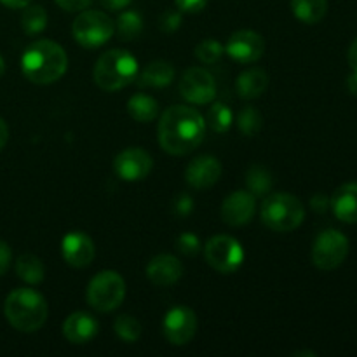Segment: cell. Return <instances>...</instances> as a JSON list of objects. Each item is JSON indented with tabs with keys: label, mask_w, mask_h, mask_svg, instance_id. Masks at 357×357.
<instances>
[{
	"label": "cell",
	"mask_w": 357,
	"mask_h": 357,
	"mask_svg": "<svg viewBox=\"0 0 357 357\" xmlns=\"http://www.w3.org/2000/svg\"><path fill=\"white\" fill-rule=\"evenodd\" d=\"M206 121L195 108L174 105L159 121V145L171 155H185L197 149L204 139Z\"/></svg>",
	"instance_id": "obj_1"
},
{
	"label": "cell",
	"mask_w": 357,
	"mask_h": 357,
	"mask_svg": "<svg viewBox=\"0 0 357 357\" xmlns=\"http://www.w3.org/2000/svg\"><path fill=\"white\" fill-rule=\"evenodd\" d=\"M68 68V56L56 42L42 38L24 49L21 56V70L30 82L47 86L65 75Z\"/></svg>",
	"instance_id": "obj_2"
},
{
	"label": "cell",
	"mask_w": 357,
	"mask_h": 357,
	"mask_svg": "<svg viewBox=\"0 0 357 357\" xmlns=\"http://www.w3.org/2000/svg\"><path fill=\"white\" fill-rule=\"evenodd\" d=\"M3 314L14 330L33 333L47 321L49 307L38 291L31 288H17L6 298Z\"/></svg>",
	"instance_id": "obj_3"
},
{
	"label": "cell",
	"mask_w": 357,
	"mask_h": 357,
	"mask_svg": "<svg viewBox=\"0 0 357 357\" xmlns=\"http://www.w3.org/2000/svg\"><path fill=\"white\" fill-rule=\"evenodd\" d=\"M138 75V61L124 49H110L103 52L93 70L94 82L107 93H115L135 82Z\"/></svg>",
	"instance_id": "obj_4"
},
{
	"label": "cell",
	"mask_w": 357,
	"mask_h": 357,
	"mask_svg": "<svg viewBox=\"0 0 357 357\" xmlns=\"http://www.w3.org/2000/svg\"><path fill=\"white\" fill-rule=\"evenodd\" d=\"M305 220V208L298 197L286 192L268 195L261 204V222L275 232H291Z\"/></svg>",
	"instance_id": "obj_5"
},
{
	"label": "cell",
	"mask_w": 357,
	"mask_h": 357,
	"mask_svg": "<svg viewBox=\"0 0 357 357\" xmlns=\"http://www.w3.org/2000/svg\"><path fill=\"white\" fill-rule=\"evenodd\" d=\"M126 296V281L115 271H103L87 286V303L98 312L115 310Z\"/></svg>",
	"instance_id": "obj_6"
},
{
	"label": "cell",
	"mask_w": 357,
	"mask_h": 357,
	"mask_svg": "<svg viewBox=\"0 0 357 357\" xmlns=\"http://www.w3.org/2000/svg\"><path fill=\"white\" fill-rule=\"evenodd\" d=\"M72 33L77 44L94 49L110 40L115 33V23L101 10H82L73 21Z\"/></svg>",
	"instance_id": "obj_7"
},
{
	"label": "cell",
	"mask_w": 357,
	"mask_h": 357,
	"mask_svg": "<svg viewBox=\"0 0 357 357\" xmlns=\"http://www.w3.org/2000/svg\"><path fill=\"white\" fill-rule=\"evenodd\" d=\"M204 258L209 267L220 274H232L243 265L244 250L234 237L215 236L206 243Z\"/></svg>",
	"instance_id": "obj_8"
},
{
	"label": "cell",
	"mask_w": 357,
	"mask_h": 357,
	"mask_svg": "<svg viewBox=\"0 0 357 357\" xmlns=\"http://www.w3.org/2000/svg\"><path fill=\"white\" fill-rule=\"evenodd\" d=\"M349 255V239L335 229H328L316 237L312 246V261L321 271L340 267Z\"/></svg>",
	"instance_id": "obj_9"
},
{
	"label": "cell",
	"mask_w": 357,
	"mask_h": 357,
	"mask_svg": "<svg viewBox=\"0 0 357 357\" xmlns=\"http://www.w3.org/2000/svg\"><path fill=\"white\" fill-rule=\"evenodd\" d=\"M180 93L188 103L206 105L215 100L216 82L206 68L192 66L180 79Z\"/></svg>",
	"instance_id": "obj_10"
},
{
	"label": "cell",
	"mask_w": 357,
	"mask_h": 357,
	"mask_svg": "<svg viewBox=\"0 0 357 357\" xmlns=\"http://www.w3.org/2000/svg\"><path fill=\"white\" fill-rule=\"evenodd\" d=\"M162 331L173 345H187L197 331V317L188 307H173L162 321Z\"/></svg>",
	"instance_id": "obj_11"
},
{
	"label": "cell",
	"mask_w": 357,
	"mask_h": 357,
	"mask_svg": "<svg viewBox=\"0 0 357 357\" xmlns=\"http://www.w3.org/2000/svg\"><path fill=\"white\" fill-rule=\"evenodd\" d=\"M265 40L253 30H239L230 35L225 45V52L237 63H255L264 56Z\"/></svg>",
	"instance_id": "obj_12"
},
{
	"label": "cell",
	"mask_w": 357,
	"mask_h": 357,
	"mask_svg": "<svg viewBox=\"0 0 357 357\" xmlns=\"http://www.w3.org/2000/svg\"><path fill=\"white\" fill-rule=\"evenodd\" d=\"M153 160L146 150L131 146L124 152L119 153L114 160V169L119 178L126 181H139L145 180L152 171Z\"/></svg>",
	"instance_id": "obj_13"
},
{
	"label": "cell",
	"mask_w": 357,
	"mask_h": 357,
	"mask_svg": "<svg viewBox=\"0 0 357 357\" xmlns=\"http://www.w3.org/2000/svg\"><path fill=\"white\" fill-rule=\"evenodd\" d=\"M257 211L255 195L248 190H237L230 194L222 204V218L230 227H243L253 220Z\"/></svg>",
	"instance_id": "obj_14"
},
{
	"label": "cell",
	"mask_w": 357,
	"mask_h": 357,
	"mask_svg": "<svg viewBox=\"0 0 357 357\" xmlns=\"http://www.w3.org/2000/svg\"><path fill=\"white\" fill-rule=\"evenodd\" d=\"M61 255L68 265L75 268H84L91 265L96 255L93 239L84 232H70L61 241Z\"/></svg>",
	"instance_id": "obj_15"
},
{
	"label": "cell",
	"mask_w": 357,
	"mask_h": 357,
	"mask_svg": "<svg viewBox=\"0 0 357 357\" xmlns=\"http://www.w3.org/2000/svg\"><path fill=\"white\" fill-rule=\"evenodd\" d=\"M222 176V164L211 155H201L192 160L185 171V180L195 190L211 188Z\"/></svg>",
	"instance_id": "obj_16"
},
{
	"label": "cell",
	"mask_w": 357,
	"mask_h": 357,
	"mask_svg": "<svg viewBox=\"0 0 357 357\" xmlns=\"http://www.w3.org/2000/svg\"><path fill=\"white\" fill-rule=\"evenodd\" d=\"M183 275V264L173 255H157L146 265V278L155 286H173Z\"/></svg>",
	"instance_id": "obj_17"
},
{
	"label": "cell",
	"mask_w": 357,
	"mask_h": 357,
	"mask_svg": "<svg viewBox=\"0 0 357 357\" xmlns=\"http://www.w3.org/2000/svg\"><path fill=\"white\" fill-rule=\"evenodd\" d=\"M98 321L89 312H73L63 323V335L70 344L82 345L98 335Z\"/></svg>",
	"instance_id": "obj_18"
},
{
	"label": "cell",
	"mask_w": 357,
	"mask_h": 357,
	"mask_svg": "<svg viewBox=\"0 0 357 357\" xmlns=\"http://www.w3.org/2000/svg\"><path fill=\"white\" fill-rule=\"evenodd\" d=\"M330 204L340 222L357 223V181H351L337 188Z\"/></svg>",
	"instance_id": "obj_19"
},
{
	"label": "cell",
	"mask_w": 357,
	"mask_h": 357,
	"mask_svg": "<svg viewBox=\"0 0 357 357\" xmlns=\"http://www.w3.org/2000/svg\"><path fill=\"white\" fill-rule=\"evenodd\" d=\"M237 94L243 100H255L260 98L268 87V75L261 68H248L237 77Z\"/></svg>",
	"instance_id": "obj_20"
},
{
	"label": "cell",
	"mask_w": 357,
	"mask_h": 357,
	"mask_svg": "<svg viewBox=\"0 0 357 357\" xmlns=\"http://www.w3.org/2000/svg\"><path fill=\"white\" fill-rule=\"evenodd\" d=\"M174 79V66L169 61L157 59L146 65L139 75H136V82L139 87H164L169 86Z\"/></svg>",
	"instance_id": "obj_21"
},
{
	"label": "cell",
	"mask_w": 357,
	"mask_h": 357,
	"mask_svg": "<svg viewBox=\"0 0 357 357\" xmlns=\"http://www.w3.org/2000/svg\"><path fill=\"white\" fill-rule=\"evenodd\" d=\"M291 10L302 23L316 24L326 16L328 0H291Z\"/></svg>",
	"instance_id": "obj_22"
},
{
	"label": "cell",
	"mask_w": 357,
	"mask_h": 357,
	"mask_svg": "<svg viewBox=\"0 0 357 357\" xmlns=\"http://www.w3.org/2000/svg\"><path fill=\"white\" fill-rule=\"evenodd\" d=\"M16 274L26 284H40L44 281L45 267L42 260L35 255H21L16 260Z\"/></svg>",
	"instance_id": "obj_23"
},
{
	"label": "cell",
	"mask_w": 357,
	"mask_h": 357,
	"mask_svg": "<svg viewBox=\"0 0 357 357\" xmlns=\"http://www.w3.org/2000/svg\"><path fill=\"white\" fill-rule=\"evenodd\" d=\"M128 112L136 122H152L159 115V103L149 94H135L128 101Z\"/></svg>",
	"instance_id": "obj_24"
},
{
	"label": "cell",
	"mask_w": 357,
	"mask_h": 357,
	"mask_svg": "<svg viewBox=\"0 0 357 357\" xmlns=\"http://www.w3.org/2000/svg\"><path fill=\"white\" fill-rule=\"evenodd\" d=\"M115 31L122 40H135L143 31V20L135 10H126L115 23Z\"/></svg>",
	"instance_id": "obj_25"
},
{
	"label": "cell",
	"mask_w": 357,
	"mask_h": 357,
	"mask_svg": "<svg viewBox=\"0 0 357 357\" xmlns=\"http://www.w3.org/2000/svg\"><path fill=\"white\" fill-rule=\"evenodd\" d=\"M21 26L28 35H37L47 26V13L42 6H26L21 14Z\"/></svg>",
	"instance_id": "obj_26"
},
{
	"label": "cell",
	"mask_w": 357,
	"mask_h": 357,
	"mask_svg": "<svg viewBox=\"0 0 357 357\" xmlns=\"http://www.w3.org/2000/svg\"><path fill=\"white\" fill-rule=\"evenodd\" d=\"M246 185L253 195H265L272 188V174L264 166H253L246 173Z\"/></svg>",
	"instance_id": "obj_27"
},
{
	"label": "cell",
	"mask_w": 357,
	"mask_h": 357,
	"mask_svg": "<svg viewBox=\"0 0 357 357\" xmlns=\"http://www.w3.org/2000/svg\"><path fill=\"white\" fill-rule=\"evenodd\" d=\"M114 330L119 338H122L124 342H129V344H132V342H136L142 337V324H139L138 319L129 316V314H122V316H119L115 319Z\"/></svg>",
	"instance_id": "obj_28"
},
{
	"label": "cell",
	"mask_w": 357,
	"mask_h": 357,
	"mask_svg": "<svg viewBox=\"0 0 357 357\" xmlns=\"http://www.w3.org/2000/svg\"><path fill=\"white\" fill-rule=\"evenodd\" d=\"M209 128L215 132H227L232 126V112L227 105L215 103L208 112V119H206Z\"/></svg>",
	"instance_id": "obj_29"
},
{
	"label": "cell",
	"mask_w": 357,
	"mask_h": 357,
	"mask_svg": "<svg viewBox=\"0 0 357 357\" xmlns=\"http://www.w3.org/2000/svg\"><path fill=\"white\" fill-rule=\"evenodd\" d=\"M237 126L244 136H255L264 128V117L257 108L246 107L237 115Z\"/></svg>",
	"instance_id": "obj_30"
},
{
	"label": "cell",
	"mask_w": 357,
	"mask_h": 357,
	"mask_svg": "<svg viewBox=\"0 0 357 357\" xmlns=\"http://www.w3.org/2000/svg\"><path fill=\"white\" fill-rule=\"evenodd\" d=\"M223 52H225L223 51V45L218 40H215V38H206V40H202L195 47V56L204 65H215L222 58Z\"/></svg>",
	"instance_id": "obj_31"
},
{
	"label": "cell",
	"mask_w": 357,
	"mask_h": 357,
	"mask_svg": "<svg viewBox=\"0 0 357 357\" xmlns=\"http://www.w3.org/2000/svg\"><path fill=\"white\" fill-rule=\"evenodd\" d=\"M176 248L181 253L187 255V257H195L201 251V241H199V237L195 234L185 232L178 237Z\"/></svg>",
	"instance_id": "obj_32"
},
{
	"label": "cell",
	"mask_w": 357,
	"mask_h": 357,
	"mask_svg": "<svg viewBox=\"0 0 357 357\" xmlns=\"http://www.w3.org/2000/svg\"><path fill=\"white\" fill-rule=\"evenodd\" d=\"M181 24V14L169 10V13H164L160 17V30L167 31V33H173L180 28Z\"/></svg>",
	"instance_id": "obj_33"
},
{
	"label": "cell",
	"mask_w": 357,
	"mask_h": 357,
	"mask_svg": "<svg viewBox=\"0 0 357 357\" xmlns=\"http://www.w3.org/2000/svg\"><path fill=\"white\" fill-rule=\"evenodd\" d=\"M349 65L352 68V75L349 77V86H351L352 93H357V38L349 47Z\"/></svg>",
	"instance_id": "obj_34"
},
{
	"label": "cell",
	"mask_w": 357,
	"mask_h": 357,
	"mask_svg": "<svg viewBox=\"0 0 357 357\" xmlns=\"http://www.w3.org/2000/svg\"><path fill=\"white\" fill-rule=\"evenodd\" d=\"M181 13H201L208 0H174Z\"/></svg>",
	"instance_id": "obj_35"
},
{
	"label": "cell",
	"mask_w": 357,
	"mask_h": 357,
	"mask_svg": "<svg viewBox=\"0 0 357 357\" xmlns=\"http://www.w3.org/2000/svg\"><path fill=\"white\" fill-rule=\"evenodd\" d=\"M93 0H56L61 9L68 10V13H75V10H84L91 6Z\"/></svg>",
	"instance_id": "obj_36"
},
{
	"label": "cell",
	"mask_w": 357,
	"mask_h": 357,
	"mask_svg": "<svg viewBox=\"0 0 357 357\" xmlns=\"http://www.w3.org/2000/svg\"><path fill=\"white\" fill-rule=\"evenodd\" d=\"M10 260H13V251H10L9 244L0 241V278L7 272L10 267Z\"/></svg>",
	"instance_id": "obj_37"
},
{
	"label": "cell",
	"mask_w": 357,
	"mask_h": 357,
	"mask_svg": "<svg viewBox=\"0 0 357 357\" xmlns=\"http://www.w3.org/2000/svg\"><path fill=\"white\" fill-rule=\"evenodd\" d=\"M192 209H194V201H192L188 195H181L176 202V211L180 213V215H188Z\"/></svg>",
	"instance_id": "obj_38"
},
{
	"label": "cell",
	"mask_w": 357,
	"mask_h": 357,
	"mask_svg": "<svg viewBox=\"0 0 357 357\" xmlns=\"http://www.w3.org/2000/svg\"><path fill=\"white\" fill-rule=\"evenodd\" d=\"M129 3H131V0H101V6L110 10H121L128 7Z\"/></svg>",
	"instance_id": "obj_39"
},
{
	"label": "cell",
	"mask_w": 357,
	"mask_h": 357,
	"mask_svg": "<svg viewBox=\"0 0 357 357\" xmlns=\"http://www.w3.org/2000/svg\"><path fill=\"white\" fill-rule=\"evenodd\" d=\"M0 2L10 9H24L26 6H30L31 0H0Z\"/></svg>",
	"instance_id": "obj_40"
},
{
	"label": "cell",
	"mask_w": 357,
	"mask_h": 357,
	"mask_svg": "<svg viewBox=\"0 0 357 357\" xmlns=\"http://www.w3.org/2000/svg\"><path fill=\"white\" fill-rule=\"evenodd\" d=\"M7 139H9V128H7L6 121H3L2 117H0V150L6 146Z\"/></svg>",
	"instance_id": "obj_41"
},
{
	"label": "cell",
	"mask_w": 357,
	"mask_h": 357,
	"mask_svg": "<svg viewBox=\"0 0 357 357\" xmlns=\"http://www.w3.org/2000/svg\"><path fill=\"white\" fill-rule=\"evenodd\" d=\"M3 73H6V61H3V58L0 56V79H2Z\"/></svg>",
	"instance_id": "obj_42"
}]
</instances>
